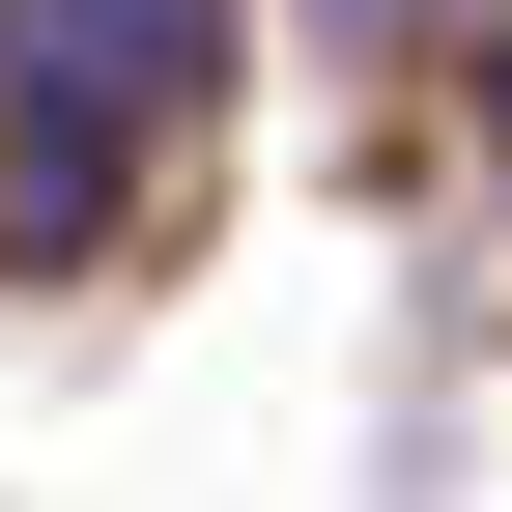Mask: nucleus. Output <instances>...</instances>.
<instances>
[{
    "label": "nucleus",
    "instance_id": "1",
    "mask_svg": "<svg viewBox=\"0 0 512 512\" xmlns=\"http://www.w3.org/2000/svg\"><path fill=\"white\" fill-rule=\"evenodd\" d=\"M0 114H29V143H0V228L57 256L143 114H200V0H0Z\"/></svg>",
    "mask_w": 512,
    "mask_h": 512
},
{
    "label": "nucleus",
    "instance_id": "2",
    "mask_svg": "<svg viewBox=\"0 0 512 512\" xmlns=\"http://www.w3.org/2000/svg\"><path fill=\"white\" fill-rule=\"evenodd\" d=\"M342 29H399V0H342Z\"/></svg>",
    "mask_w": 512,
    "mask_h": 512
}]
</instances>
